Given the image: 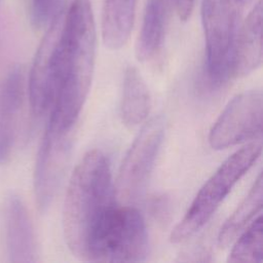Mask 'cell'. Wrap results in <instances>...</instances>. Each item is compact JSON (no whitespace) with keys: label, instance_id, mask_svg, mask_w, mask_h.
Instances as JSON below:
<instances>
[{"label":"cell","instance_id":"cell-15","mask_svg":"<svg viewBox=\"0 0 263 263\" xmlns=\"http://www.w3.org/2000/svg\"><path fill=\"white\" fill-rule=\"evenodd\" d=\"M151 99L147 84L140 72L128 66L123 75L120 115L122 122L134 127L143 122L149 114Z\"/></svg>","mask_w":263,"mask_h":263},{"label":"cell","instance_id":"cell-14","mask_svg":"<svg viewBox=\"0 0 263 263\" xmlns=\"http://www.w3.org/2000/svg\"><path fill=\"white\" fill-rule=\"evenodd\" d=\"M138 0H104L101 32L110 49L121 48L128 40L136 16Z\"/></svg>","mask_w":263,"mask_h":263},{"label":"cell","instance_id":"cell-8","mask_svg":"<svg viewBox=\"0 0 263 263\" xmlns=\"http://www.w3.org/2000/svg\"><path fill=\"white\" fill-rule=\"evenodd\" d=\"M73 147V127H60L49 121L38 150L34 190L41 212L50 205L67 170Z\"/></svg>","mask_w":263,"mask_h":263},{"label":"cell","instance_id":"cell-5","mask_svg":"<svg viewBox=\"0 0 263 263\" xmlns=\"http://www.w3.org/2000/svg\"><path fill=\"white\" fill-rule=\"evenodd\" d=\"M238 7L235 0L201 2L205 66L213 83H221L229 76L235 38L240 26Z\"/></svg>","mask_w":263,"mask_h":263},{"label":"cell","instance_id":"cell-3","mask_svg":"<svg viewBox=\"0 0 263 263\" xmlns=\"http://www.w3.org/2000/svg\"><path fill=\"white\" fill-rule=\"evenodd\" d=\"M147 255L148 234L141 212L129 204L115 202L91 232L86 261L140 262Z\"/></svg>","mask_w":263,"mask_h":263},{"label":"cell","instance_id":"cell-17","mask_svg":"<svg viewBox=\"0 0 263 263\" xmlns=\"http://www.w3.org/2000/svg\"><path fill=\"white\" fill-rule=\"evenodd\" d=\"M227 261L262 262V217L259 215L236 239Z\"/></svg>","mask_w":263,"mask_h":263},{"label":"cell","instance_id":"cell-12","mask_svg":"<svg viewBox=\"0 0 263 263\" xmlns=\"http://www.w3.org/2000/svg\"><path fill=\"white\" fill-rule=\"evenodd\" d=\"M23 99L24 73L15 66L7 74L0 91V164L10 157Z\"/></svg>","mask_w":263,"mask_h":263},{"label":"cell","instance_id":"cell-6","mask_svg":"<svg viewBox=\"0 0 263 263\" xmlns=\"http://www.w3.org/2000/svg\"><path fill=\"white\" fill-rule=\"evenodd\" d=\"M164 125L162 116H154L144 124L134 140L114 184L118 201L132 203L143 194L162 143Z\"/></svg>","mask_w":263,"mask_h":263},{"label":"cell","instance_id":"cell-16","mask_svg":"<svg viewBox=\"0 0 263 263\" xmlns=\"http://www.w3.org/2000/svg\"><path fill=\"white\" fill-rule=\"evenodd\" d=\"M262 197V176L259 174L247 196L221 227L218 236V245L220 248L225 249L234 241L238 233L246 227L252 218L261 211Z\"/></svg>","mask_w":263,"mask_h":263},{"label":"cell","instance_id":"cell-18","mask_svg":"<svg viewBox=\"0 0 263 263\" xmlns=\"http://www.w3.org/2000/svg\"><path fill=\"white\" fill-rule=\"evenodd\" d=\"M57 0H32L31 21L36 29L47 25Z\"/></svg>","mask_w":263,"mask_h":263},{"label":"cell","instance_id":"cell-2","mask_svg":"<svg viewBox=\"0 0 263 263\" xmlns=\"http://www.w3.org/2000/svg\"><path fill=\"white\" fill-rule=\"evenodd\" d=\"M116 202L110 162L99 150L87 152L75 167L63 208V230L68 249L86 261L88 240L104 213Z\"/></svg>","mask_w":263,"mask_h":263},{"label":"cell","instance_id":"cell-4","mask_svg":"<svg viewBox=\"0 0 263 263\" xmlns=\"http://www.w3.org/2000/svg\"><path fill=\"white\" fill-rule=\"evenodd\" d=\"M261 141H254L229 156L203 184L183 219L172 234L173 242H182L193 236L212 218L233 186L253 166L261 155Z\"/></svg>","mask_w":263,"mask_h":263},{"label":"cell","instance_id":"cell-7","mask_svg":"<svg viewBox=\"0 0 263 263\" xmlns=\"http://www.w3.org/2000/svg\"><path fill=\"white\" fill-rule=\"evenodd\" d=\"M65 9V0H57L30 71L29 98L35 116L48 112L57 96L58 42Z\"/></svg>","mask_w":263,"mask_h":263},{"label":"cell","instance_id":"cell-11","mask_svg":"<svg viewBox=\"0 0 263 263\" xmlns=\"http://www.w3.org/2000/svg\"><path fill=\"white\" fill-rule=\"evenodd\" d=\"M262 62V1L254 5L239 26L233 47L229 75L243 77Z\"/></svg>","mask_w":263,"mask_h":263},{"label":"cell","instance_id":"cell-1","mask_svg":"<svg viewBox=\"0 0 263 263\" xmlns=\"http://www.w3.org/2000/svg\"><path fill=\"white\" fill-rule=\"evenodd\" d=\"M96 23L90 0L65 9L58 42V91L48 121L72 128L89 91L96 59Z\"/></svg>","mask_w":263,"mask_h":263},{"label":"cell","instance_id":"cell-9","mask_svg":"<svg viewBox=\"0 0 263 263\" xmlns=\"http://www.w3.org/2000/svg\"><path fill=\"white\" fill-rule=\"evenodd\" d=\"M262 92L243 91L235 96L222 111L209 135L210 146L222 150L261 135Z\"/></svg>","mask_w":263,"mask_h":263},{"label":"cell","instance_id":"cell-13","mask_svg":"<svg viewBox=\"0 0 263 263\" xmlns=\"http://www.w3.org/2000/svg\"><path fill=\"white\" fill-rule=\"evenodd\" d=\"M173 10L174 0H146L136 43V55L139 61H148L158 52Z\"/></svg>","mask_w":263,"mask_h":263},{"label":"cell","instance_id":"cell-20","mask_svg":"<svg viewBox=\"0 0 263 263\" xmlns=\"http://www.w3.org/2000/svg\"><path fill=\"white\" fill-rule=\"evenodd\" d=\"M239 6H245L249 3H251L253 0H235Z\"/></svg>","mask_w":263,"mask_h":263},{"label":"cell","instance_id":"cell-19","mask_svg":"<svg viewBox=\"0 0 263 263\" xmlns=\"http://www.w3.org/2000/svg\"><path fill=\"white\" fill-rule=\"evenodd\" d=\"M195 5V0H174V10L181 21H187Z\"/></svg>","mask_w":263,"mask_h":263},{"label":"cell","instance_id":"cell-10","mask_svg":"<svg viewBox=\"0 0 263 263\" xmlns=\"http://www.w3.org/2000/svg\"><path fill=\"white\" fill-rule=\"evenodd\" d=\"M5 239L9 261H37V246L32 222L22 199L11 194L5 208Z\"/></svg>","mask_w":263,"mask_h":263}]
</instances>
